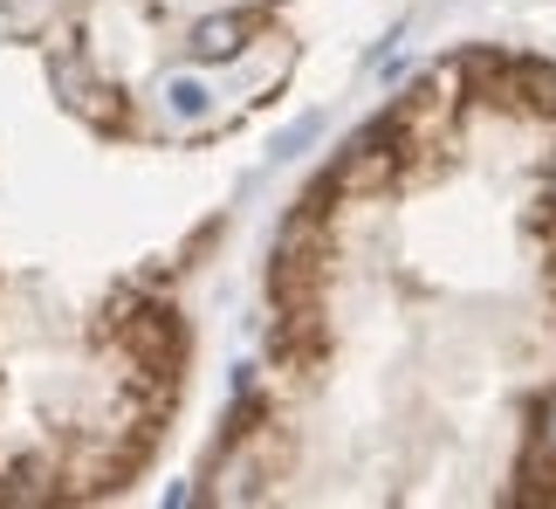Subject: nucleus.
Returning <instances> with one entry per match:
<instances>
[{
  "label": "nucleus",
  "mask_w": 556,
  "mask_h": 509,
  "mask_svg": "<svg viewBox=\"0 0 556 509\" xmlns=\"http://www.w3.org/2000/svg\"><path fill=\"white\" fill-rule=\"evenodd\" d=\"M186 372L165 296L117 283L97 310H55L0 269V502L111 496L152 461Z\"/></svg>",
  "instance_id": "nucleus-1"
}]
</instances>
